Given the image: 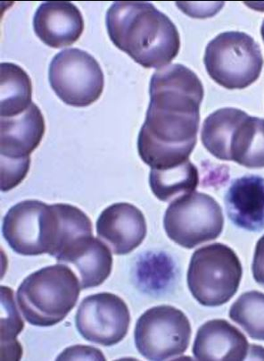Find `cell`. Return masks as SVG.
I'll use <instances>...</instances> for the list:
<instances>
[{
    "instance_id": "23",
    "label": "cell",
    "mask_w": 264,
    "mask_h": 361,
    "mask_svg": "<svg viewBox=\"0 0 264 361\" xmlns=\"http://www.w3.org/2000/svg\"><path fill=\"white\" fill-rule=\"evenodd\" d=\"M182 12L193 18H212L223 8L224 3H201V4H192V3H176Z\"/></svg>"
},
{
    "instance_id": "26",
    "label": "cell",
    "mask_w": 264,
    "mask_h": 361,
    "mask_svg": "<svg viewBox=\"0 0 264 361\" xmlns=\"http://www.w3.org/2000/svg\"><path fill=\"white\" fill-rule=\"evenodd\" d=\"M260 35H262L263 42H264V21L262 25V28H260Z\"/></svg>"
},
{
    "instance_id": "22",
    "label": "cell",
    "mask_w": 264,
    "mask_h": 361,
    "mask_svg": "<svg viewBox=\"0 0 264 361\" xmlns=\"http://www.w3.org/2000/svg\"><path fill=\"white\" fill-rule=\"evenodd\" d=\"M230 317L251 338L264 341V293H243L230 307Z\"/></svg>"
},
{
    "instance_id": "3",
    "label": "cell",
    "mask_w": 264,
    "mask_h": 361,
    "mask_svg": "<svg viewBox=\"0 0 264 361\" xmlns=\"http://www.w3.org/2000/svg\"><path fill=\"white\" fill-rule=\"evenodd\" d=\"M203 145L213 157L251 169L264 167V119L224 108L203 123Z\"/></svg>"
},
{
    "instance_id": "12",
    "label": "cell",
    "mask_w": 264,
    "mask_h": 361,
    "mask_svg": "<svg viewBox=\"0 0 264 361\" xmlns=\"http://www.w3.org/2000/svg\"><path fill=\"white\" fill-rule=\"evenodd\" d=\"M96 233L115 255H126L138 248L146 238L145 216L132 204H113L99 216Z\"/></svg>"
},
{
    "instance_id": "17",
    "label": "cell",
    "mask_w": 264,
    "mask_h": 361,
    "mask_svg": "<svg viewBox=\"0 0 264 361\" xmlns=\"http://www.w3.org/2000/svg\"><path fill=\"white\" fill-rule=\"evenodd\" d=\"M58 213V232L50 256L59 263L72 264L94 238L92 223L81 209L69 204H54Z\"/></svg>"
},
{
    "instance_id": "1",
    "label": "cell",
    "mask_w": 264,
    "mask_h": 361,
    "mask_svg": "<svg viewBox=\"0 0 264 361\" xmlns=\"http://www.w3.org/2000/svg\"><path fill=\"white\" fill-rule=\"evenodd\" d=\"M150 103L140 129V158L151 169H168L189 160L196 145L203 86L180 63L157 70L150 81Z\"/></svg>"
},
{
    "instance_id": "14",
    "label": "cell",
    "mask_w": 264,
    "mask_h": 361,
    "mask_svg": "<svg viewBox=\"0 0 264 361\" xmlns=\"http://www.w3.org/2000/svg\"><path fill=\"white\" fill-rule=\"evenodd\" d=\"M45 120L32 103L21 115L1 118V159L28 161L45 135Z\"/></svg>"
},
{
    "instance_id": "13",
    "label": "cell",
    "mask_w": 264,
    "mask_h": 361,
    "mask_svg": "<svg viewBox=\"0 0 264 361\" xmlns=\"http://www.w3.org/2000/svg\"><path fill=\"white\" fill-rule=\"evenodd\" d=\"M33 28L46 45L61 49L75 43L84 31V20L71 2H45L37 9Z\"/></svg>"
},
{
    "instance_id": "8",
    "label": "cell",
    "mask_w": 264,
    "mask_h": 361,
    "mask_svg": "<svg viewBox=\"0 0 264 361\" xmlns=\"http://www.w3.org/2000/svg\"><path fill=\"white\" fill-rule=\"evenodd\" d=\"M51 88L69 106L85 108L101 97L105 78L99 63L84 50H62L53 58L49 70Z\"/></svg>"
},
{
    "instance_id": "21",
    "label": "cell",
    "mask_w": 264,
    "mask_h": 361,
    "mask_svg": "<svg viewBox=\"0 0 264 361\" xmlns=\"http://www.w3.org/2000/svg\"><path fill=\"white\" fill-rule=\"evenodd\" d=\"M1 359L19 360L23 349L16 337L25 329V323L16 309L14 292L1 287Z\"/></svg>"
},
{
    "instance_id": "16",
    "label": "cell",
    "mask_w": 264,
    "mask_h": 361,
    "mask_svg": "<svg viewBox=\"0 0 264 361\" xmlns=\"http://www.w3.org/2000/svg\"><path fill=\"white\" fill-rule=\"evenodd\" d=\"M225 205L234 225L250 232L263 230V177L245 176L233 180L226 192Z\"/></svg>"
},
{
    "instance_id": "10",
    "label": "cell",
    "mask_w": 264,
    "mask_h": 361,
    "mask_svg": "<svg viewBox=\"0 0 264 361\" xmlns=\"http://www.w3.org/2000/svg\"><path fill=\"white\" fill-rule=\"evenodd\" d=\"M134 337L137 349L144 357L165 360L186 352L191 338V326L182 310L157 306L139 317Z\"/></svg>"
},
{
    "instance_id": "9",
    "label": "cell",
    "mask_w": 264,
    "mask_h": 361,
    "mask_svg": "<svg viewBox=\"0 0 264 361\" xmlns=\"http://www.w3.org/2000/svg\"><path fill=\"white\" fill-rule=\"evenodd\" d=\"M58 232L55 205L39 200L19 202L3 220L2 233L10 248L23 256H38L54 249Z\"/></svg>"
},
{
    "instance_id": "11",
    "label": "cell",
    "mask_w": 264,
    "mask_h": 361,
    "mask_svg": "<svg viewBox=\"0 0 264 361\" xmlns=\"http://www.w3.org/2000/svg\"><path fill=\"white\" fill-rule=\"evenodd\" d=\"M75 323L79 333L89 342L102 346L115 345L128 333L129 307L115 294H94L82 300Z\"/></svg>"
},
{
    "instance_id": "15",
    "label": "cell",
    "mask_w": 264,
    "mask_h": 361,
    "mask_svg": "<svg viewBox=\"0 0 264 361\" xmlns=\"http://www.w3.org/2000/svg\"><path fill=\"white\" fill-rule=\"evenodd\" d=\"M249 343L244 334L228 321L213 319L197 331L193 345L197 360H245Z\"/></svg>"
},
{
    "instance_id": "20",
    "label": "cell",
    "mask_w": 264,
    "mask_h": 361,
    "mask_svg": "<svg viewBox=\"0 0 264 361\" xmlns=\"http://www.w3.org/2000/svg\"><path fill=\"white\" fill-rule=\"evenodd\" d=\"M73 265L80 275L82 289L101 286L112 272L111 250L98 238H93L88 249L77 257Z\"/></svg>"
},
{
    "instance_id": "25",
    "label": "cell",
    "mask_w": 264,
    "mask_h": 361,
    "mask_svg": "<svg viewBox=\"0 0 264 361\" xmlns=\"http://www.w3.org/2000/svg\"><path fill=\"white\" fill-rule=\"evenodd\" d=\"M252 271L253 279L264 286V235L256 244Z\"/></svg>"
},
{
    "instance_id": "6",
    "label": "cell",
    "mask_w": 264,
    "mask_h": 361,
    "mask_svg": "<svg viewBox=\"0 0 264 361\" xmlns=\"http://www.w3.org/2000/svg\"><path fill=\"white\" fill-rule=\"evenodd\" d=\"M263 63L258 43L241 32L220 33L208 43L203 56L210 78L228 90L246 89L256 82Z\"/></svg>"
},
{
    "instance_id": "7",
    "label": "cell",
    "mask_w": 264,
    "mask_h": 361,
    "mask_svg": "<svg viewBox=\"0 0 264 361\" xmlns=\"http://www.w3.org/2000/svg\"><path fill=\"white\" fill-rule=\"evenodd\" d=\"M223 226L219 203L203 192H194L172 200L163 217L169 238L189 250L218 238Z\"/></svg>"
},
{
    "instance_id": "19",
    "label": "cell",
    "mask_w": 264,
    "mask_h": 361,
    "mask_svg": "<svg viewBox=\"0 0 264 361\" xmlns=\"http://www.w3.org/2000/svg\"><path fill=\"white\" fill-rule=\"evenodd\" d=\"M32 85L28 73L13 63H1V118L21 115L32 105Z\"/></svg>"
},
{
    "instance_id": "24",
    "label": "cell",
    "mask_w": 264,
    "mask_h": 361,
    "mask_svg": "<svg viewBox=\"0 0 264 361\" xmlns=\"http://www.w3.org/2000/svg\"><path fill=\"white\" fill-rule=\"evenodd\" d=\"M106 360L100 350L95 348L75 346L65 350L58 360Z\"/></svg>"
},
{
    "instance_id": "5",
    "label": "cell",
    "mask_w": 264,
    "mask_h": 361,
    "mask_svg": "<svg viewBox=\"0 0 264 361\" xmlns=\"http://www.w3.org/2000/svg\"><path fill=\"white\" fill-rule=\"evenodd\" d=\"M241 262L230 247L213 243L194 252L188 271V286L201 305L218 307L235 295L242 279Z\"/></svg>"
},
{
    "instance_id": "4",
    "label": "cell",
    "mask_w": 264,
    "mask_h": 361,
    "mask_svg": "<svg viewBox=\"0 0 264 361\" xmlns=\"http://www.w3.org/2000/svg\"><path fill=\"white\" fill-rule=\"evenodd\" d=\"M82 286L75 273L63 264L48 266L26 277L16 299L28 323L51 326L65 319L78 302Z\"/></svg>"
},
{
    "instance_id": "2",
    "label": "cell",
    "mask_w": 264,
    "mask_h": 361,
    "mask_svg": "<svg viewBox=\"0 0 264 361\" xmlns=\"http://www.w3.org/2000/svg\"><path fill=\"white\" fill-rule=\"evenodd\" d=\"M106 23L113 44L143 68H165L179 54L178 29L151 3H113Z\"/></svg>"
},
{
    "instance_id": "18",
    "label": "cell",
    "mask_w": 264,
    "mask_h": 361,
    "mask_svg": "<svg viewBox=\"0 0 264 361\" xmlns=\"http://www.w3.org/2000/svg\"><path fill=\"white\" fill-rule=\"evenodd\" d=\"M199 185V173L190 160L168 169H151L149 185L153 195L163 202L195 192Z\"/></svg>"
}]
</instances>
